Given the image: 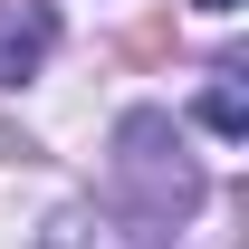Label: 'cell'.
Wrapping results in <instances>:
<instances>
[{
	"mask_svg": "<svg viewBox=\"0 0 249 249\" xmlns=\"http://www.w3.org/2000/svg\"><path fill=\"white\" fill-rule=\"evenodd\" d=\"M201 201H211V173L182 154V124L163 115V106H124L115 115V211L134 230L173 240Z\"/></svg>",
	"mask_w": 249,
	"mask_h": 249,
	"instance_id": "6da1fadb",
	"label": "cell"
},
{
	"mask_svg": "<svg viewBox=\"0 0 249 249\" xmlns=\"http://www.w3.org/2000/svg\"><path fill=\"white\" fill-rule=\"evenodd\" d=\"M58 58V10L48 0H0V87H29Z\"/></svg>",
	"mask_w": 249,
	"mask_h": 249,
	"instance_id": "7a4b0ae2",
	"label": "cell"
},
{
	"mask_svg": "<svg viewBox=\"0 0 249 249\" xmlns=\"http://www.w3.org/2000/svg\"><path fill=\"white\" fill-rule=\"evenodd\" d=\"M38 249H173V240L134 230V220H124L115 201H106V211H96V201H67V211L48 220V240H38Z\"/></svg>",
	"mask_w": 249,
	"mask_h": 249,
	"instance_id": "3957f363",
	"label": "cell"
},
{
	"mask_svg": "<svg viewBox=\"0 0 249 249\" xmlns=\"http://www.w3.org/2000/svg\"><path fill=\"white\" fill-rule=\"evenodd\" d=\"M201 124H211L220 144H240V134H249V96H240V58H220V67H211V87H201Z\"/></svg>",
	"mask_w": 249,
	"mask_h": 249,
	"instance_id": "277c9868",
	"label": "cell"
},
{
	"mask_svg": "<svg viewBox=\"0 0 249 249\" xmlns=\"http://www.w3.org/2000/svg\"><path fill=\"white\" fill-rule=\"evenodd\" d=\"M201 10H211V19H220V10H240V0H201Z\"/></svg>",
	"mask_w": 249,
	"mask_h": 249,
	"instance_id": "5b68a950",
	"label": "cell"
}]
</instances>
